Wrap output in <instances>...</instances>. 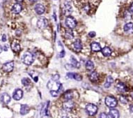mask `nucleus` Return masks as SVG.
Instances as JSON below:
<instances>
[{
  "label": "nucleus",
  "instance_id": "5",
  "mask_svg": "<svg viewBox=\"0 0 133 118\" xmlns=\"http://www.w3.org/2000/svg\"><path fill=\"white\" fill-rule=\"evenodd\" d=\"M48 20L46 19L45 18H40L38 20V22H37V27H39V29H43L46 28L48 27Z\"/></svg>",
  "mask_w": 133,
  "mask_h": 118
},
{
  "label": "nucleus",
  "instance_id": "31",
  "mask_svg": "<svg viewBox=\"0 0 133 118\" xmlns=\"http://www.w3.org/2000/svg\"><path fill=\"white\" fill-rule=\"evenodd\" d=\"M120 101H121L122 104H127V102H128L127 99L124 96H120Z\"/></svg>",
  "mask_w": 133,
  "mask_h": 118
},
{
  "label": "nucleus",
  "instance_id": "41",
  "mask_svg": "<svg viewBox=\"0 0 133 118\" xmlns=\"http://www.w3.org/2000/svg\"><path fill=\"white\" fill-rule=\"evenodd\" d=\"M4 49L5 51H7V47H6V46H4Z\"/></svg>",
  "mask_w": 133,
  "mask_h": 118
},
{
  "label": "nucleus",
  "instance_id": "6",
  "mask_svg": "<svg viewBox=\"0 0 133 118\" xmlns=\"http://www.w3.org/2000/svg\"><path fill=\"white\" fill-rule=\"evenodd\" d=\"M14 69V62L11 61L5 63L3 65L2 69L5 72H11Z\"/></svg>",
  "mask_w": 133,
  "mask_h": 118
},
{
  "label": "nucleus",
  "instance_id": "9",
  "mask_svg": "<svg viewBox=\"0 0 133 118\" xmlns=\"http://www.w3.org/2000/svg\"><path fill=\"white\" fill-rule=\"evenodd\" d=\"M66 77H68V78H71V79H75L78 81H81L82 80V77L78 73H68L66 74Z\"/></svg>",
  "mask_w": 133,
  "mask_h": 118
},
{
  "label": "nucleus",
  "instance_id": "34",
  "mask_svg": "<svg viewBox=\"0 0 133 118\" xmlns=\"http://www.w3.org/2000/svg\"><path fill=\"white\" fill-rule=\"evenodd\" d=\"M96 32L95 31H91V32H89V36H90V37H91V38H93V37H94V36H96Z\"/></svg>",
  "mask_w": 133,
  "mask_h": 118
},
{
  "label": "nucleus",
  "instance_id": "14",
  "mask_svg": "<svg viewBox=\"0 0 133 118\" xmlns=\"http://www.w3.org/2000/svg\"><path fill=\"white\" fill-rule=\"evenodd\" d=\"M73 107H74V103L71 100H70V101H66L63 104V108L65 109V111H71L73 108Z\"/></svg>",
  "mask_w": 133,
  "mask_h": 118
},
{
  "label": "nucleus",
  "instance_id": "11",
  "mask_svg": "<svg viewBox=\"0 0 133 118\" xmlns=\"http://www.w3.org/2000/svg\"><path fill=\"white\" fill-rule=\"evenodd\" d=\"M0 99H1L2 103H4V104H8V103H10V101L11 100V98L7 93H3L1 95Z\"/></svg>",
  "mask_w": 133,
  "mask_h": 118
},
{
  "label": "nucleus",
  "instance_id": "28",
  "mask_svg": "<svg viewBox=\"0 0 133 118\" xmlns=\"http://www.w3.org/2000/svg\"><path fill=\"white\" fill-rule=\"evenodd\" d=\"M31 83V80L28 78H24L22 79V84L24 86H28Z\"/></svg>",
  "mask_w": 133,
  "mask_h": 118
},
{
  "label": "nucleus",
  "instance_id": "36",
  "mask_svg": "<svg viewBox=\"0 0 133 118\" xmlns=\"http://www.w3.org/2000/svg\"><path fill=\"white\" fill-rule=\"evenodd\" d=\"M64 56H65V51L63 50L61 52L60 56H59V57H63Z\"/></svg>",
  "mask_w": 133,
  "mask_h": 118
},
{
  "label": "nucleus",
  "instance_id": "16",
  "mask_svg": "<svg viewBox=\"0 0 133 118\" xmlns=\"http://www.w3.org/2000/svg\"><path fill=\"white\" fill-rule=\"evenodd\" d=\"M73 47H74V49L77 52H80V51L82 50V42H81L80 39H77L73 43Z\"/></svg>",
  "mask_w": 133,
  "mask_h": 118
},
{
  "label": "nucleus",
  "instance_id": "40",
  "mask_svg": "<svg viewBox=\"0 0 133 118\" xmlns=\"http://www.w3.org/2000/svg\"><path fill=\"white\" fill-rule=\"evenodd\" d=\"M17 2H23L24 0H16Z\"/></svg>",
  "mask_w": 133,
  "mask_h": 118
},
{
  "label": "nucleus",
  "instance_id": "4",
  "mask_svg": "<svg viewBox=\"0 0 133 118\" xmlns=\"http://www.w3.org/2000/svg\"><path fill=\"white\" fill-rule=\"evenodd\" d=\"M65 24L69 29H74L77 26V21L72 16H68L65 18Z\"/></svg>",
  "mask_w": 133,
  "mask_h": 118
},
{
  "label": "nucleus",
  "instance_id": "3",
  "mask_svg": "<svg viewBox=\"0 0 133 118\" xmlns=\"http://www.w3.org/2000/svg\"><path fill=\"white\" fill-rule=\"evenodd\" d=\"M86 111L90 116H93L98 112V107L93 104H89L86 106Z\"/></svg>",
  "mask_w": 133,
  "mask_h": 118
},
{
  "label": "nucleus",
  "instance_id": "26",
  "mask_svg": "<svg viewBox=\"0 0 133 118\" xmlns=\"http://www.w3.org/2000/svg\"><path fill=\"white\" fill-rule=\"evenodd\" d=\"M94 68V64L93 62L91 60H89L86 64V69H87L88 71H91Z\"/></svg>",
  "mask_w": 133,
  "mask_h": 118
},
{
  "label": "nucleus",
  "instance_id": "12",
  "mask_svg": "<svg viewBox=\"0 0 133 118\" xmlns=\"http://www.w3.org/2000/svg\"><path fill=\"white\" fill-rule=\"evenodd\" d=\"M124 31L127 34H132L133 33V23L128 22L124 25Z\"/></svg>",
  "mask_w": 133,
  "mask_h": 118
},
{
  "label": "nucleus",
  "instance_id": "21",
  "mask_svg": "<svg viewBox=\"0 0 133 118\" xmlns=\"http://www.w3.org/2000/svg\"><path fill=\"white\" fill-rule=\"evenodd\" d=\"M101 52L104 57H109L111 55V53H112L111 50L109 47H104V48H102L101 50Z\"/></svg>",
  "mask_w": 133,
  "mask_h": 118
},
{
  "label": "nucleus",
  "instance_id": "22",
  "mask_svg": "<svg viewBox=\"0 0 133 118\" xmlns=\"http://www.w3.org/2000/svg\"><path fill=\"white\" fill-rule=\"evenodd\" d=\"M89 78L91 80V81H92V82H96L97 80H98V78H99V75L96 71H93L90 74Z\"/></svg>",
  "mask_w": 133,
  "mask_h": 118
},
{
  "label": "nucleus",
  "instance_id": "15",
  "mask_svg": "<svg viewBox=\"0 0 133 118\" xmlns=\"http://www.w3.org/2000/svg\"><path fill=\"white\" fill-rule=\"evenodd\" d=\"M72 11H73V9H72V6H71L70 2H65L64 3V6H63V11H64V13L65 14H70L72 12Z\"/></svg>",
  "mask_w": 133,
  "mask_h": 118
},
{
  "label": "nucleus",
  "instance_id": "32",
  "mask_svg": "<svg viewBox=\"0 0 133 118\" xmlns=\"http://www.w3.org/2000/svg\"><path fill=\"white\" fill-rule=\"evenodd\" d=\"M50 94L54 97H56L59 94L58 92L57 91H54V90H50Z\"/></svg>",
  "mask_w": 133,
  "mask_h": 118
},
{
  "label": "nucleus",
  "instance_id": "35",
  "mask_svg": "<svg viewBox=\"0 0 133 118\" xmlns=\"http://www.w3.org/2000/svg\"><path fill=\"white\" fill-rule=\"evenodd\" d=\"M6 40H7V39H6V34H4L2 36V41L3 42H5V41H6Z\"/></svg>",
  "mask_w": 133,
  "mask_h": 118
},
{
  "label": "nucleus",
  "instance_id": "18",
  "mask_svg": "<svg viewBox=\"0 0 133 118\" xmlns=\"http://www.w3.org/2000/svg\"><path fill=\"white\" fill-rule=\"evenodd\" d=\"M91 48L92 51H93V52H99L102 50L100 44L97 42H93L91 44Z\"/></svg>",
  "mask_w": 133,
  "mask_h": 118
},
{
  "label": "nucleus",
  "instance_id": "8",
  "mask_svg": "<svg viewBox=\"0 0 133 118\" xmlns=\"http://www.w3.org/2000/svg\"><path fill=\"white\" fill-rule=\"evenodd\" d=\"M49 104H50V102L48 101L47 104H44V106H43L41 111V117H45L48 116Z\"/></svg>",
  "mask_w": 133,
  "mask_h": 118
},
{
  "label": "nucleus",
  "instance_id": "7",
  "mask_svg": "<svg viewBox=\"0 0 133 118\" xmlns=\"http://www.w3.org/2000/svg\"><path fill=\"white\" fill-rule=\"evenodd\" d=\"M23 96V91L21 89H16L13 93V98L15 101H20Z\"/></svg>",
  "mask_w": 133,
  "mask_h": 118
},
{
  "label": "nucleus",
  "instance_id": "1",
  "mask_svg": "<svg viewBox=\"0 0 133 118\" xmlns=\"http://www.w3.org/2000/svg\"><path fill=\"white\" fill-rule=\"evenodd\" d=\"M22 62L24 63L26 65H31L33 64L34 61V56L32 53L29 52H26L24 53L22 57Z\"/></svg>",
  "mask_w": 133,
  "mask_h": 118
},
{
  "label": "nucleus",
  "instance_id": "13",
  "mask_svg": "<svg viewBox=\"0 0 133 118\" xmlns=\"http://www.w3.org/2000/svg\"><path fill=\"white\" fill-rule=\"evenodd\" d=\"M22 7L20 4L17 3V4H15L12 7V12L15 14H18L20 13L22 11Z\"/></svg>",
  "mask_w": 133,
  "mask_h": 118
},
{
  "label": "nucleus",
  "instance_id": "30",
  "mask_svg": "<svg viewBox=\"0 0 133 118\" xmlns=\"http://www.w3.org/2000/svg\"><path fill=\"white\" fill-rule=\"evenodd\" d=\"M60 78V75L59 74H54L52 76V80L53 81H58Z\"/></svg>",
  "mask_w": 133,
  "mask_h": 118
},
{
  "label": "nucleus",
  "instance_id": "2",
  "mask_svg": "<svg viewBox=\"0 0 133 118\" xmlns=\"http://www.w3.org/2000/svg\"><path fill=\"white\" fill-rule=\"evenodd\" d=\"M105 104L111 108H114V107L117 106V100L116 98H114V96H107L105 98Z\"/></svg>",
  "mask_w": 133,
  "mask_h": 118
},
{
  "label": "nucleus",
  "instance_id": "39",
  "mask_svg": "<svg viewBox=\"0 0 133 118\" xmlns=\"http://www.w3.org/2000/svg\"><path fill=\"white\" fill-rule=\"evenodd\" d=\"M29 2H36L38 0H29Z\"/></svg>",
  "mask_w": 133,
  "mask_h": 118
},
{
  "label": "nucleus",
  "instance_id": "37",
  "mask_svg": "<svg viewBox=\"0 0 133 118\" xmlns=\"http://www.w3.org/2000/svg\"><path fill=\"white\" fill-rule=\"evenodd\" d=\"M130 11L133 13V3H132V4H131L130 6Z\"/></svg>",
  "mask_w": 133,
  "mask_h": 118
},
{
  "label": "nucleus",
  "instance_id": "27",
  "mask_svg": "<svg viewBox=\"0 0 133 118\" xmlns=\"http://www.w3.org/2000/svg\"><path fill=\"white\" fill-rule=\"evenodd\" d=\"M73 93L71 92V91H68V92H65L64 94V99L66 100V101H70L71 99H73Z\"/></svg>",
  "mask_w": 133,
  "mask_h": 118
},
{
  "label": "nucleus",
  "instance_id": "20",
  "mask_svg": "<svg viewBox=\"0 0 133 118\" xmlns=\"http://www.w3.org/2000/svg\"><path fill=\"white\" fill-rule=\"evenodd\" d=\"M109 115L111 118H119V112L118 110L111 108L109 111Z\"/></svg>",
  "mask_w": 133,
  "mask_h": 118
},
{
  "label": "nucleus",
  "instance_id": "10",
  "mask_svg": "<svg viewBox=\"0 0 133 118\" xmlns=\"http://www.w3.org/2000/svg\"><path fill=\"white\" fill-rule=\"evenodd\" d=\"M34 10L38 15H42L43 13H44L45 11L44 6L41 4H37L34 7Z\"/></svg>",
  "mask_w": 133,
  "mask_h": 118
},
{
  "label": "nucleus",
  "instance_id": "25",
  "mask_svg": "<svg viewBox=\"0 0 133 118\" xmlns=\"http://www.w3.org/2000/svg\"><path fill=\"white\" fill-rule=\"evenodd\" d=\"M70 61H71V65L73 66H75V68H80V64L76 59L75 57L71 56L70 57Z\"/></svg>",
  "mask_w": 133,
  "mask_h": 118
},
{
  "label": "nucleus",
  "instance_id": "24",
  "mask_svg": "<svg viewBox=\"0 0 133 118\" xmlns=\"http://www.w3.org/2000/svg\"><path fill=\"white\" fill-rule=\"evenodd\" d=\"M114 82V79H113V78L109 75L108 77L106 79V81H105V83H104V87H106V88H109L110 86L111 85V84L113 83Z\"/></svg>",
  "mask_w": 133,
  "mask_h": 118
},
{
  "label": "nucleus",
  "instance_id": "33",
  "mask_svg": "<svg viewBox=\"0 0 133 118\" xmlns=\"http://www.w3.org/2000/svg\"><path fill=\"white\" fill-rule=\"evenodd\" d=\"M99 118H108V115L104 113H102L99 116Z\"/></svg>",
  "mask_w": 133,
  "mask_h": 118
},
{
  "label": "nucleus",
  "instance_id": "38",
  "mask_svg": "<svg viewBox=\"0 0 133 118\" xmlns=\"http://www.w3.org/2000/svg\"><path fill=\"white\" fill-rule=\"evenodd\" d=\"M130 111L132 113H133V104L130 106Z\"/></svg>",
  "mask_w": 133,
  "mask_h": 118
},
{
  "label": "nucleus",
  "instance_id": "29",
  "mask_svg": "<svg viewBox=\"0 0 133 118\" xmlns=\"http://www.w3.org/2000/svg\"><path fill=\"white\" fill-rule=\"evenodd\" d=\"M65 36H66V37H67L68 39H71V38H73V31H71V30H68V31H66Z\"/></svg>",
  "mask_w": 133,
  "mask_h": 118
},
{
  "label": "nucleus",
  "instance_id": "23",
  "mask_svg": "<svg viewBox=\"0 0 133 118\" xmlns=\"http://www.w3.org/2000/svg\"><path fill=\"white\" fill-rule=\"evenodd\" d=\"M11 49L15 53H17L20 50V46L17 41H13L11 44Z\"/></svg>",
  "mask_w": 133,
  "mask_h": 118
},
{
  "label": "nucleus",
  "instance_id": "17",
  "mask_svg": "<svg viewBox=\"0 0 133 118\" xmlns=\"http://www.w3.org/2000/svg\"><path fill=\"white\" fill-rule=\"evenodd\" d=\"M29 111V107L28 106V105L27 104H22L20 106V113L22 115H27Z\"/></svg>",
  "mask_w": 133,
  "mask_h": 118
},
{
  "label": "nucleus",
  "instance_id": "42",
  "mask_svg": "<svg viewBox=\"0 0 133 118\" xmlns=\"http://www.w3.org/2000/svg\"><path fill=\"white\" fill-rule=\"evenodd\" d=\"M2 48L0 46V54H1V53H2Z\"/></svg>",
  "mask_w": 133,
  "mask_h": 118
},
{
  "label": "nucleus",
  "instance_id": "19",
  "mask_svg": "<svg viewBox=\"0 0 133 118\" xmlns=\"http://www.w3.org/2000/svg\"><path fill=\"white\" fill-rule=\"evenodd\" d=\"M116 88H117V89L119 90V92H125L128 90L126 85L124 83H123V82H119L118 84L116 85Z\"/></svg>",
  "mask_w": 133,
  "mask_h": 118
}]
</instances>
